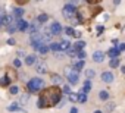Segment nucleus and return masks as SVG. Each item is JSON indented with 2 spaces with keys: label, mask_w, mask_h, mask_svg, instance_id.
I'll list each match as a JSON object with an SVG mask.
<instances>
[{
  "label": "nucleus",
  "mask_w": 125,
  "mask_h": 113,
  "mask_svg": "<svg viewBox=\"0 0 125 113\" xmlns=\"http://www.w3.org/2000/svg\"><path fill=\"white\" fill-rule=\"evenodd\" d=\"M49 21V16L46 15V13H41V15H38V18H37V22H47Z\"/></svg>",
  "instance_id": "obj_21"
},
{
  "label": "nucleus",
  "mask_w": 125,
  "mask_h": 113,
  "mask_svg": "<svg viewBox=\"0 0 125 113\" xmlns=\"http://www.w3.org/2000/svg\"><path fill=\"white\" fill-rule=\"evenodd\" d=\"M28 100H30V94H28V93H27V94H24V95L21 97V103H27Z\"/></svg>",
  "instance_id": "obj_35"
},
{
  "label": "nucleus",
  "mask_w": 125,
  "mask_h": 113,
  "mask_svg": "<svg viewBox=\"0 0 125 113\" xmlns=\"http://www.w3.org/2000/svg\"><path fill=\"white\" fill-rule=\"evenodd\" d=\"M59 106H60V107H62V106H65V100H63V98L59 101Z\"/></svg>",
  "instance_id": "obj_42"
},
{
  "label": "nucleus",
  "mask_w": 125,
  "mask_h": 113,
  "mask_svg": "<svg viewBox=\"0 0 125 113\" xmlns=\"http://www.w3.org/2000/svg\"><path fill=\"white\" fill-rule=\"evenodd\" d=\"M34 63H35V56H34V54L27 56V59H25V65L31 66V65H34Z\"/></svg>",
  "instance_id": "obj_16"
},
{
  "label": "nucleus",
  "mask_w": 125,
  "mask_h": 113,
  "mask_svg": "<svg viewBox=\"0 0 125 113\" xmlns=\"http://www.w3.org/2000/svg\"><path fill=\"white\" fill-rule=\"evenodd\" d=\"M32 47H34V50H37L41 54H46L49 51V46H46L44 43H32Z\"/></svg>",
  "instance_id": "obj_7"
},
{
  "label": "nucleus",
  "mask_w": 125,
  "mask_h": 113,
  "mask_svg": "<svg viewBox=\"0 0 125 113\" xmlns=\"http://www.w3.org/2000/svg\"><path fill=\"white\" fill-rule=\"evenodd\" d=\"M22 15H24V9L18 8V9H15V10H13L12 18H18V19H21V16H22Z\"/></svg>",
  "instance_id": "obj_17"
},
{
  "label": "nucleus",
  "mask_w": 125,
  "mask_h": 113,
  "mask_svg": "<svg viewBox=\"0 0 125 113\" xmlns=\"http://www.w3.org/2000/svg\"><path fill=\"white\" fill-rule=\"evenodd\" d=\"M63 93H65V94H71V90H69V87H68V85H65V87H63Z\"/></svg>",
  "instance_id": "obj_39"
},
{
  "label": "nucleus",
  "mask_w": 125,
  "mask_h": 113,
  "mask_svg": "<svg viewBox=\"0 0 125 113\" xmlns=\"http://www.w3.org/2000/svg\"><path fill=\"white\" fill-rule=\"evenodd\" d=\"M107 56L112 57V59H119V50L116 47H112V48L107 50Z\"/></svg>",
  "instance_id": "obj_10"
},
{
  "label": "nucleus",
  "mask_w": 125,
  "mask_h": 113,
  "mask_svg": "<svg viewBox=\"0 0 125 113\" xmlns=\"http://www.w3.org/2000/svg\"><path fill=\"white\" fill-rule=\"evenodd\" d=\"M109 65H110V68H118L119 66V59H112L109 62Z\"/></svg>",
  "instance_id": "obj_26"
},
{
  "label": "nucleus",
  "mask_w": 125,
  "mask_h": 113,
  "mask_svg": "<svg viewBox=\"0 0 125 113\" xmlns=\"http://www.w3.org/2000/svg\"><path fill=\"white\" fill-rule=\"evenodd\" d=\"M116 48L119 50V53H121V51H124V50H125V43H121V44H119Z\"/></svg>",
  "instance_id": "obj_36"
},
{
  "label": "nucleus",
  "mask_w": 125,
  "mask_h": 113,
  "mask_svg": "<svg viewBox=\"0 0 125 113\" xmlns=\"http://www.w3.org/2000/svg\"><path fill=\"white\" fill-rule=\"evenodd\" d=\"M66 53H68V56H71V57H77V54H78L74 48H68V50H66Z\"/></svg>",
  "instance_id": "obj_29"
},
{
  "label": "nucleus",
  "mask_w": 125,
  "mask_h": 113,
  "mask_svg": "<svg viewBox=\"0 0 125 113\" xmlns=\"http://www.w3.org/2000/svg\"><path fill=\"white\" fill-rule=\"evenodd\" d=\"M60 97H62L60 88H57V87H49V88H46V90H43L40 93L37 106L40 109L52 107V106H54V104H57L60 101Z\"/></svg>",
  "instance_id": "obj_1"
},
{
  "label": "nucleus",
  "mask_w": 125,
  "mask_h": 113,
  "mask_svg": "<svg viewBox=\"0 0 125 113\" xmlns=\"http://www.w3.org/2000/svg\"><path fill=\"white\" fill-rule=\"evenodd\" d=\"M13 66H15V68H19V66H21V60H19V59H15V60H13Z\"/></svg>",
  "instance_id": "obj_38"
},
{
  "label": "nucleus",
  "mask_w": 125,
  "mask_h": 113,
  "mask_svg": "<svg viewBox=\"0 0 125 113\" xmlns=\"http://www.w3.org/2000/svg\"><path fill=\"white\" fill-rule=\"evenodd\" d=\"M50 79H52L54 84H62V76L57 75V74H52V75H50Z\"/></svg>",
  "instance_id": "obj_18"
},
{
  "label": "nucleus",
  "mask_w": 125,
  "mask_h": 113,
  "mask_svg": "<svg viewBox=\"0 0 125 113\" xmlns=\"http://www.w3.org/2000/svg\"><path fill=\"white\" fill-rule=\"evenodd\" d=\"M27 87H28V90H30L31 93H38V91L43 90V87H44V81H43L41 78H32V79L28 81Z\"/></svg>",
  "instance_id": "obj_3"
},
{
  "label": "nucleus",
  "mask_w": 125,
  "mask_h": 113,
  "mask_svg": "<svg viewBox=\"0 0 125 113\" xmlns=\"http://www.w3.org/2000/svg\"><path fill=\"white\" fill-rule=\"evenodd\" d=\"M85 75H87V78H93V76L96 75V71H93V69H87V71H85Z\"/></svg>",
  "instance_id": "obj_30"
},
{
  "label": "nucleus",
  "mask_w": 125,
  "mask_h": 113,
  "mask_svg": "<svg viewBox=\"0 0 125 113\" xmlns=\"http://www.w3.org/2000/svg\"><path fill=\"white\" fill-rule=\"evenodd\" d=\"M102 81L106 82V84L112 82V81H113V74H112V72H103V74H102Z\"/></svg>",
  "instance_id": "obj_12"
},
{
  "label": "nucleus",
  "mask_w": 125,
  "mask_h": 113,
  "mask_svg": "<svg viewBox=\"0 0 125 113\" xmlns=\"http://www.w3.org/2000/svg\"><path fill=\"white\" fill-rule=\"evenodd\" d=\"M78 101H80V103H85V101H87V95L83 94V93H80V95H78Z\"/></svg>",
  "instance_id": "obj_31"
},
{
  "label": "nucleus",
  "mask_w": 125,
  "mask_h": 113,
  "mask_svg": "<svg viewBox=\"0 0 125 113\" xmlns=\"http://www.w3.org/2000/svg\"><path fill=\"white\" fill-rule=\"evenodd\" d=\"M84 47H85V41H77V43L74 44V47H72V48L78 53V51H83V48H84Z\"/></svg>",
  "instance_id": "obj_14"
},
{
  "label": "nucleus",
  "mask_w": 125,
  "mask_h": 113,
  "mask_svg": "<svg viewBox=\"0 0 125 113\" xmlns=\"http://www.w3.org/2000/svg\"><path fill=\"white\" fill-rule=\"evenodd\" d=\"M8 44H9V46H15V40H13V38H9V40H8Z\"/></svg>",
  "instance_id": "obj_40"
},
{
  "label": "nucleus",
  "mask_w": 125,
  "mask_h": 113,
  "mask_svg": "<svg viewBox=\"0 0 125 113\" xmlns=\"http://www.w3.org/2000/svg\"><path fill=\"white\" fill-rule=\"evenodd\" d=\"M15 24H16V28H18L19 31H25V29L28 28V22L24 21V19H18Z\"/></svg>",
  "instance_id": "obj_11"
},
{
  "label": "nucleus",
  "mask_w": 125,
  "mask_h": 113,
  "mask_svg": "<svg viewBox=\"0 0 125 113\" xmlns=\"http://www.w3.org/2000/svg\"><path fill=\"white\" fill-rule=\"evenodd\" d=\"M94 113H102V110H96V112H94Z\"/></svg>",
  "instance_id": "obj_45"
},
{
  "label": "nucleus",
  "mask_w": 125,
  "mask_h": 113,
  "mask_svg": "<svg viewBox=\"0 0 125 113\" xmlns=\"http://www.w3.org/2000/svg\"><path fill=\"white\" fill-rule=\"evenodd\" d=\"M13 22V18H12V15H5L2 19H0V25H10Z\"/></svg>",
  "instance_id": "obj_13"
},
{
  "label": "nucleus",
  "mask_w": 125,
  "mask_h": 113,
  "mask_svg": "<svg viewBox=\"0 0 125 113\" xmlns=\"http://www.w3.org/2000/svg\"><path fill=\"white\" fill-rule=\"evenodd\" d=\"M65 74H66V76H68V81H69V84H72V85H75V84H78V79H80V76H78V72H75L71 66H66L65 68Z\"/></svg>",
  "instance_id": "obj_5"
},
{
  "label": "nucleus",
  "mask_w": 125,
  "mask_h": 113,
  "mask_svg": "<svg viewBox=\"0 0 125 113\" xmlns=\"http://www.w3.org/2000/svg\"><path fill=\"white\" fill-rule=\"evenodd\" d=\"M69 100H71V101H78V94L71 93V94H69Z\"/></svg>",
  "instance_id": "obj_34"
},
{
  "label": "nucleus",
  "mask_w": 125,
  "mask_h": 113,
  "mask_svg": "<svg viewBox=\"0 0 125 113\" xmlns=\"http://www.w3.org/2000/svg\"><path fill=\"white\" fill-rule=\"evenodd\" d=\"M75 2H69V3H66L65 6H63V16L66 18V19H72V18H75L77 16V9H75Z\"/></svg>",
  "instance_id": "obj_4"
},
{
  "label": "nucleus",
  "mask_w": 125,
  "mask_h": 113,
  "mask_svg": "<svg viewBox=\"0 0 125 113\" xmlns=\"http://www.w3.org/2000/svg\"><path fill=\"white\" fill-rule=\"evenodd\" d=\"M59 46H60V50H68V48H71V44H69V41H66V40H63Z\"/></svg>",
  "instance_id": "obj_20"
},
{
  "label": "nucleus",
  "mask_w": 125,
  "mask_h": 113,
  "mask_svg": "<svg viewBox=\"0 0 125 113\" xmlns=\"http://www.w3.org/2000/svg\"><path fill=\"white\" fill-rule=\"evenodd\" d=\"M113 109H115V103H107V104L104 106V110H106V112H112Z\"/></svg>",
  "instance_id": "obj_28"
},
{
  "label": "nucleus",
  "mask_w": 125,
  "mask_h": 113,
  "mask_svg": "<svg viewBox=\"0 0 125 113\" xmlns=\"http://www.w3.org/2000/svg\"><path fill=\"white\" fill-rule=\"evenodd\" d=\"M77 57H78V59H81V60H85V57H87V53H85L84 50H83V51H78Z\"/></svg>",
  "instance_id": "obj_27"
},
{
  "label": "nucleus",
  "mask_w": 125,
  "mask_h": 113,
  "mask_svg": "<svg viewBox=\"0 0 125 113\" xmlns=\"http://www.w3.org/2000/svg\"><path fill=\"white\" fill-rule=\"evenodd\" d=\"M99 97H100L102 100H107V98H109V93L104 91V90H102V91L99 93Z\"/></svg>",
  "instance_id": "obj_23"
},
{
  "label": "nucleus",
  "mask_w": 125,
  "mask_h": 113,
  "mask_svg": "<svg viewBox=\"0 0 125 113\" xmlns=\"http://www.w3.org/2000/svg\"><path fill=\"white\" fill-rule=\"evenodd\" d=\"M75 72H80L81 69H84V60H80V62H77L75 65H74V68H72Z\"/></svg>",
  "instance_id": "obj_19"
},
{
  "label": "nucleus",
  "mask_w": 125,
  "mask_h": 113,
  "mask_svg": "<svg viewBox=\"0 0 125 113\" xmlns=\"http://www.w3.org/2000/svg\"><path fill=\"white\" fill-rule=\"evenodd\" d=\"M69 113H78V110H77V107H72V109L69 110Z\"/></svg>",
  "instance_id": "obj_41"
},
{
  "label": "nucleus",
  "mask_w": 125,
  "mask_h": 113,
  "mask_svg": "<svg viewBox=\"0 0 125 113\" xmlns=\"http://www.w3.org/2000/svg\"><path fill=\"white\" fill-rule=\"evenodd\" d=\"M18 91H19V90H18V87H16V85H12V87L9 88V93H10V94H13V95H15V94H18Z\"/></svg>",
  "instance_id": "obj_33"
},
{
  "label": "nucleus",
  "mask_w": 125,
  "mask_h": 113,
  "mask_svg": "<svg viewBox=\"0 0 125 113\" xmlns=\"http://www.w3.org/2000/svg\"><path fill=\"white\" fill-rule=\"evenodd\" d=\"M65 32H66V35H74V34H75V31H74V28H72V27L65 28Z\"/></svg>",
  "instance_id": "obj_32"
},
{
  "label": "nucleus",
  "mask_w": 125,
  "mask_h": 113,
  "mask_svg": "<svg viewBox=\"0 0 125 113\" xmlns=\"http://www.w3.org/2000/svg\"><path fill=\"white\" fill-rule=\"evenodd\" d=\"M90 90H91V81H84V87H83L81 93L87 95V93H90Z\"/></svg>",
  "instance_id": "obj_15"
},
{
  "label": "nucleus",
  "mask_w": 125,
  "mask_h": 113,
  "mask_svg": "<svg viewBox=\"0 0 125 113\" xmlns=\"http://www.w3.org/2000/svg\"><path fill=\"white\" fill-rule=\"evenodd\" d=\"M16 29H18V28H16V24H15V22H12L10 25H8V31H9L10 34H12V32H15Z\"/></svg>",
  "instance_id": "obj_25"
},
{
  "label": "nucleus",
  "mask_w": 125,
  "mask_h": 113,
  "mask_svg": "<svg viewBox=\"0 0 125 113\" xmlns=\"http://www.w3.org/2000/svg\"><path fill=\"white\" fill-rule=\"evenodd\" d=\"M8 110H9V112H18V110H22V109H19L18 103H13L12 106H9V107H8Z\"/></svg>",
  "instance_id": "obj_24"
},
{
  "label": "nucleus",
  "mask_w": 125,
  "mask_h": 113,
  "mask_svg": "<svg viewBox=\"0 0 125 113\" xmlns=\"http://www.w3.org/2000/svg\"><path fill=\"white\" fill-rule=\"evenodd\" d=\"M74 37H77V38H80V37H81V32H77V31H75V34H74Z\"/></svg>",
  "instance_id": "obj_43"
},
{
  "label": "nucleus",
  "mask_w": 125,
  "mask_h": 113,
  "mask_svg": "<svg viewBox=\"0 0 125 113\" xmlns=\"http://www.w3.org/2000/svg\"><path fill=\"white\" fill-rule=\"evenodd\" d=\"M49 31H50V34H52V35H59V34L62 32V25H60L59 22H52V25H50Z\"/></svg>",
  "instance_id": "obj_6"
},
{
  "label": "nucleus",
  "mask_w": 125,
  "mask_h": 113,
  "mask_svg": "<svg viewBox=\"0 0 125 113\" xmlns=\"http://www.w3.org/2000/svg\"><path fill=\"white\" fill-rule=\"evenodd\" d=\"M35 71L38 74H47V65H46V62H38L35 65Z\"/></svg>",
  "instance_id": "obj_8"
},
{
  "label": "nucleus",
  "mask_w": 125,
  "mask_h": 113,
  "mask_svg": "<svg viewBox=\"0 0 125 113\" xmlns=\"http://www.w3.org/2000/svg\"><path fill=\"white\" fill-rule=\"evenodd\" d=\"M69 21H71V24H72V25L80 24V21H78V18H77V16H75V18H72V19H69Z\"/></svg>",
  "instance_id": "obj_37"
},
{
  "label": "nucleus",
  "mask_w": 125,
  "mask_h": 113,
  "mask_svg": "<svg viewBox=\"0 0 125 113\" xmlns=\"http://www.w3.org/2000/svg\"><path fill=\"white\" fill-rule=\"evenodd\" d=\"M93 60L97 62V63L103 62V60H104V53H103V51H94V54H93Z\"/></svg>",
  "instance_id": "obj_9"
},
{
  "label": "nucleus",
  "mask_w": 125,
  "mask_h": 113,
  "mask_svg": "<svg viewBox=\"0 0 125 113\" xmlns=\"http://www.w3.org/2000/svg\"><path fill=\"white\" fill-rule=\"evenodd\" d=\"M49 48H50V50H53V51H56V53H57V51H59V50H60V46H59V43H52V44H50V47H49Z\"/></svg>",
  "instance_id": "obj_22"
},
{
  "label": "nucleus",
  "mask_w": 125,
  "mask_h": 113,
  "mask_svg": "<svg viewBox=\"0 0 125 113\" xmlns=\"http://www.w3.org/2000/svg\"><path fill=\"white\" fill-rule=\"evenodd\" d=\"M121 71H122V74H125V66H121Z\"/></svg>",
  "instance_id": "obj_44"
},
{
  "label": "nucleus",
  "mask_w": 125,
  "mask_h": 113,
  "mask_svg": "<svg viewBox=\"0 0 125 113\" xmlns=\"http://www.w3.org/2000/svg\"><path fill=\"white\" fill-rule=\"evenodd\" d=\"M102 9L100 8H96V9H90V8H81L80 10H77V18L80 22H87L90 21L94 15H97Z\"/></svg>",
  "instance_id": "obj_2"
}]
</instances>
